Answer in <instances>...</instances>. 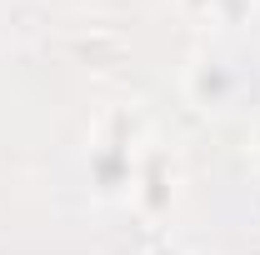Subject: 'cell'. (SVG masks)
<instances>
[{"mask_svg": "<svg viewBox=\"0 0 260 255\" xmlns=\"http://www.w3.org/2000/svg\"><path fill=\"white\" fill-rule=\"evenodd\" d=\"M250 155L260 160V120H255V130H250Z\"/></svg>", "mask_w": 260, "mask_h": 255, "instance_id": "4", "label": "cell"}, {"mask_svg": "<svg viewBox=\"0 0 260 255\" xmlns=\"http://www.w3.org/2000/svg\"><path fill=\"white\" fill-rule=\"evenodd\" d=\"M130 150H135L130 140H100L90 150V180L100 195H130V180H135Z\"/></svg>", "mask_w": 260, "mask_h": 255, "instance_id": "1", "label": "cell"}, {"mask_svg": "<svg viewBox=\"0 0 260 255\" xmlns=\"http://www.w3.org/2000/svg\"><path fill=\"white\" fill-rule=\"evenodd\" d=\"M130 200L145 210V215H160V210H170V200H175V175H170V165H165V155H150L135 165V180H130Z\"/></svg>", "mask_w": 260, "mask_h": 255, "instance_id": "2", "label": "cell"}, {"mask_svg": "<svg viewBox=\"0 0 260 255\" xmlns=\"http://www.w3.org/2000/svg\"><path fill=\"white\" fill-rule=\"evenodd\" d=\"M230 90H235V75H230L220 60H200V65H190V95L210 110V105H225L230 100Z\"/></svg>", "mask_w": 260, "mask_h": 255, "instance_id": "3", "label": "cell"}]
</instances>
